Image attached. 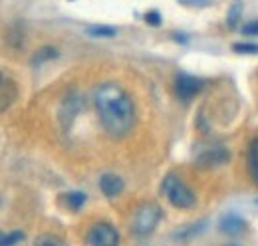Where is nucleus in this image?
I'll use <instances>...</instances> for the list:
<instances>
[{
    "mask_svg": "<svg viewBox=\"0 0 258 246\" xmlns=\"http://www.w3.org/2000/svg\"><path fill=\"white\" fill-rule=\"evenodd\" d=\"M36 246H68V244H66L60 236H56V234H40L36 238Z\"/></svg>",
    "mask_w": 258,
    "mask_h": 246,
    "instance_id": "obj_13",
    "label": "nucleus"
},
{
    "mask_svg": "<svg viewBox=\"0 0 258 246\" xmlns=\"http://www.w3.org/2000/svg\"><path fill=\"white\" fill-rule=\"evenodd\" d=\"M18 97V88H16V82L0 70V113L6 111Z\"/></svg>",
    "mask_w": 258,
    "mask_h": 246,
    "instance_id": "obj_6",
    "label": "nucleus"
},
{
    "mask_svg": "<svg viewBox=\"0 0 258 246\" xmlns=\"http://www.w3.org/2000/svg\"><path fill=\"white\" fill-rule=\"evenodd\" d=\"M20 240H24V232L22 230H12V232H2L0 230V246H14Z\"/></svg>",
    "mask_w": 258,
    "mask_h": 246,
    "instance_id": "obj_12",
    "label": "nucleus"
},
{
    "mask_svg": "<svg viewBox=\"0 0 258 246\" xmlns=\"http://www.w3.org/2000/svg\"><path fill=\"white\" fill-rule=\"evenodd\" d=\"M228 161V151L223 147H217V149H209L199 157V165L201 167H217V165H223Z\"/></svg>",
    "mask_w": 258,
    "mask_h": 246,
    "instance_id": "obj_9",
    "label": "nucleus"
},
{
    "mask_svg": "<svg viewBox=\"0 0 258 246\" xmlns=\"http://www.w3.org/2000/svg\"><path fill=\"white\" fill-rule=\"evenodd\" d=\"M88 246H119V232L109 222H97L86 236Z\"/></svg>",
    "mask_w": 258,
    "mask_h": 246,
    "instance_id": "obj_4",
    "label": "nucleus"
},
{
    "mask_svg": "<svg viewBox=\"0 0 258 246\" xmlns=\"http://www.w3.org/2000/svg\"><path fill=\"white\" fill-rule=\"evenodd\" d=\"M161 193L165 195V199L177 207V209H193L195 203H197V197H195L193 189L185 183L181 177L177 175H167L161 183Z\"/></svg>",
    "mask_w": 258,
    "mask_h": 246,
    "instance_id": "obj_2",
    "label": "nucleus"
},
{
    "mask_svg": "<svg viewBox=\"0 0 258 246\" xmlns=\"http://www.w3.org/2000/svg\"><path fill=\"white\" fill-rule=\"evenodd\" d=\"M246 163H248V173H250L252 181L258 184V139H254V141L248 145Z\"/></svg>",
    "mask_w": 258,
    "mask_h": 246,
    "instance_id": "obj_10",
    "label": "nucleus"
},
{
    "mask_svg": "<svg viewBox=\"0 0 258 246\" xmlns=\"http://www.w3.org/2000/svg\"><path fill=\"white\" fill-rule=\"evenodd\" d=\"M219 228H221L225 234L236 236V234H240V232H244V230H246V222H244V220H242L238 215L228 213V215H225L223 218H221Z\"/></svg>",
    "mask_w": 258,
    "mask_h": 246,
    "instance_id": "obj_8",
    "label": "nucleus"
},
{
    "mask_svg": "<svg viewBox=\"0 0 258 246\" xmlns=\"http://www.w3.org/2000/svg\"><path fill=\"white\" fill-rule=\"evenodd\" d=\"M123 179L119 177V175H115V173H105V175H101V179H99V189H101V193L105 195V197H109V199H113V197H117L121 191H123Z\"/></svg>",
    "mask_w": 258,
    "mask_h": 246,
    "instance_id": "obj_7",
    "label": "nucleus"
},
{
    "mask_svg": "<svg viewBox=\"0 0 258 246\" xmlns=\"http://www.w3.org/2000/svg\"><path fill=\"white\" fill-rule=\"evenodd\" d=\"M56 56H58V50L56 48H42V50L36 52V56L32 58V64H42V61L52 60Z\"/></svg>",
    "mask_w": 258,
    "mask_h": 246,
    "instance_id": "obj_15",
    "label": "nucleus"
},
{
    "mask_svg": "<svg viewBox=\"0 0 258 246\" xmlns=\"http://www.w3.org/2000/svg\"><path fill=\"white\" fill-rule=\"evenodd\" d=\"M161 220V209L155 203H143L131 218V230L137 236H147L149 232H153L157 228Z\"/></svg>",
    "mask_w": 258,
    "mask_h": 246,
    "instance_id": "obj_3",
    "label": "nucleus"
},
{
    "mask_svg": "<svg viewBox=\"0 0 258 246\" xmlns=\"http://www.w3.org/2000/svg\"><path fill=\"white\" fill-rule=\"evenodd\" d=\"M183 4H189V6H205L209 0H181Z\"/></svg>",
    "mask_w": 258,
    "mask_h": 246,
    "instance_id": "obj_19",
    "label": "nucleus"
},
{
    "mask_svg": "<svg viewBox=\"0 0 258 246\" xmlns=\"http://www.w3.org/2000/svg\"><path fill=\"white\" fill-rule=\"evenodd\" d=\"M88 34L96 36V38H113L115 36V28H111V26H90Z\"/></svg>",
    "mask_w": 258,
    "mask_h": 246,
    "instance_id": "obj_14",
    "label": "nucleus"
},
{
    "mask_svg": "<svg viewBox=\"0 0 258 246\" xmlns=\"http://www.w3.org/2000/svg\"><path fill=\"white\" fill-rule=\"evenodd\" d=\"M145 20H147V24H153V26H159V24H161L159 12H147V14H145Z\"/></svg>",
    "mask_w": 258,
    "mask_h": 246,
    "instance_id": "obj_17",
    "label": "nucleus"
},
{
    "mask_svg": "<svg viewBox=\"0 0 258 246\" xmlns=\"http://www.w3.org/2000/svg\"><path fill=\"white\" fill-rule=\"evenodd\" d=\"M203 80L195 78V76H189V74H179L177 80H175V93L179 99L183 101H191L193 97H197L201 90H203Z\"/></svg>",
    "mask_w": 258,
    "mask_h": 246,
    "instance_id": "obj_5",
    "label": "nucleus"
},
{
    "mask_svg": "<svg viewBox=\"0 0 258 246\" xmlns=\"http://www.w3.org/2000/svg\"><path fill=\"white\" fill-rule=\"evenodd\" d=\"M94 105L101 127L107 135L119 139L125 137L135 125V105L129 93L113 84L103 82L94 90Z\"/></svg>",
    "mask_w": 258,
    "mask_h": 246,
    "instance_id": "obj_1",
    "label": "nucleus"
},
{
    "mask_svg": "<svg viewBox=\"0 0 258 246\" xmlns=\"http://www.w3.org/2000/svg\"><path fill=\"white\" fill-rule=\"evenodd\" d=\"M244 34H248V36H258V22L246 24V26H244Z\"/></svg>",
    "mask_w": 258,
    "mask_h": 246,
    "instance_id": "obj_18",
    "label": "nucleus"
},
{
    "mask_svg": "<svg viewBox=\"0 0 258 246\" xmlns=\"http://www.w3.org/2000/svg\"><path fill=\"white\" fill-rule=\"evenodd\" d=\"M64 199L72 211H80V209L84 207V203H86V195H84L82 191H72V193L66 195Z\"/></svg>",
    "mask_w": 258,
    "mask_h": 246,
    "instance_id": "obj_11",
    "label": "nucleus"
},
{
    "mask_svg": "<svg viewBox=\"0 0 258 246\" xmlns=\"http://www.w3.org/2000/svg\"><path fill=\"white\" fill-rule=\"evenodd\" d=\"M234 52L238 54H258V44H244V42H238L232 46Z\"/></svg>",
    "mask_w": 258,
    "mask_h": 246,
    "instance_id": "obj_16",
    "label": "nucleus"
}]
</instances>
